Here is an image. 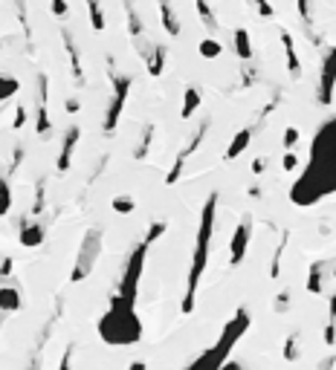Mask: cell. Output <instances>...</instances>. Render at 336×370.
<instances>
[{
    "label": "cell",
    "instance_id": "1",
    "mask_svg": "<svg viewBox=\"0 0 336 370\" xmlns=\"http://www.w3.org/2000/svg\"><path fill=\"white\" fill-rule=\"evenodd\" d=\"M336 191V119L322 125L310 145V162L302 174V179L293 185V203L296 206H313L322 197Z\"/></svg>",
    "mask_w": 336,
    "mask_h": 370
},
{
    "label": "cell",
    "instance_id": "2",
    "mask_svg": "<svg viewBox=\"0 0 336 370\" xmlns=\"http://www.w3.org/2000/svg\"><path fill=\"white\" fill-rule=\"evenodd\" d=\"M215 211H218V191H212L203 203L200 211V228H197V243H194V255H191V266H189V281H186V295L180 304L183 315H191L194 301H197V284L206 272L209 263V243H212V231H215Z\"/></svg>",
    "mask_w": 336,
    "mask_h": 370
},
{
    "label": "cell",
    "instance_id": "3",
    "mask_svg": "<svg viewBox=\"0 0 336 370\" xmlns=\"http://www.w3.org/2000/svg\"><path fill=\"white\" fill-rule=\"evenodd\" d=\"M99 336L105 344H113V347L137 344L142 339V321L137 315V304L113 295L107 312L99 318Z\"/></svg>",
    "mask_w": 336,
    "mask_h": 370
},
{
    "label": "cell",
    "instance_id": "4",
    "mask_svg": "<svg viewBox=\"0 0 336 370\" xmlns=\"http://www.w3.org/2000/svg\"><path fill=\"white\" fill-rule=\"evenodd\" d=\"M148 249H151V243L142 238V240L137 243V249L128 255V263H125V272H122V278H119V290L113 292L116 298L137 304V295H140V281H142V269H145Z\"/></svg>",
    "mask_w": 336,
    "mask_h": 370
},
{
    "label": "cell",
    "instance_id": "5",
    "mask_svg": "<svg viewBox=\"0 0 336 370\" xmlns=\"http://www.w3.org/2000/svg\"><path fill=\"white\" fill-rule=\"evenodd\" d=\"M99 255H102V231H99V228H88V235H84V240H81V246H78L75 266H73V272H70V281H73V284L84 281V278L93 272Z\"/></svg>",
    "mask_w": 336,
    "mask_h": 370
},
{
    "label": "cell",
    "instance_id": "6",
    "mask_svg": "<svg viewBox=\"0 0 336 370\" xmlns=\"http://www.w3.org/2000/svg\"><path fill=\"white\" fill-rule=\"evenodd\" d=\"M110 78H113V99H110V107L105 113V133L110 136L119 125V116L125 110V105H128V92H131V75H116L110 70Z\"/></svg>",
    "mask_w": 336,
    "mask_h": 370
},
{
    "label": "cell",
    "instance_id": "7",
    "mask_svg": "<svg viewBox=\"0 0 336 370\" xmlns=\"http://www.w3.org/2000/svg\"><path fill=\"white\" fill-rule=\"evenodd\" d=\"M246 327H249V312L241 307L235 315H232V321L224 327V333H221V339L212 344V350L218 353V356H224V359H229V353H232V347L238 344V339H243V333H246Z\"/></svg>",
    "mask_w": 336,
    "mask_h": 370
},
{
    "label": "cell",
    "instance_id": "8",
    "mask_svg": "<svg viewBox=\"0 0 336 370\" xmlns=\"http://www.w3.org/2000/svg\"><path fill=\"white\" fill-rule=\"evenodd\" d=\"M336 92V46H327L325 58H322V75H319V87H316V102L322 107H327L333 102Z\"/></svg>",
    "mask_w": 336,
    "mask_h": 370
},
{
    "label": "cell",
    "instance_id": "9",
    "mask_svg": "<svg viewBox=\"0 0 336 370\" xmlns=\"http://www.w3.org/2000/svg\"><path fill=\"white\" fill-rule=\"evenodd\" d=\"M206 130H209V122H203L194 133H191V139L180 148V154H177V159H174V165H172V171H168V176H165V185H174L177 179H180V174H183V168H186V162H189V157L197 151V145L206 139Z\"/></svg>",
    "mask_w": 336,
    "mask_h": 370
},
{
    "label": "cell",
    "instance_id": "10",
    "mask_svg": "<svg viewBox=\"0 0 336 370\" xmlns=\"http://www.w3.org/2000/svg\"><path fill=\"white\" fill-rule=\"evenodd\" d=\"M249 235H252V214H243L241 223L235 226V235H232V246H229V263L238 266L246 255V246H249Z\"/></svg>",
    "mask_w": 336,
    "mask_h": 370
},
{
    "label": "cell",
    "instance_id": "11",
    "mask_svg": "<svg viewBox=\"0 0 336 370\" xmlns=\"http://www.w3.org/2000/svg\"><path fill=\"white\" fill-rule=\"evenodd\" d=\"M186 370H243L241 364H235V361H226L224 356H218L212 347H209L206 353H200Z\"/></svg>",
    "mask_w": 336,
    "mask_h": 370
},
{
    "label": "cell",
    "instance_id": "12",
    "mask_svg": "<svg viewBox=\"0 0 336 370\" xmlns=\"http://www.w3.org/2000/svg\"><path fill=\"white\" fill-rule=\"evenodd\" d=\"M38 133L41 136H47L50 130H53V125H50V113H47V75L41 73L38 75Z\"/></svg>",
    "mask_w": 336,
    "mask_h": 370
},
{
    "label": "cell",
    "instance_id": "13",
    "mask_svg": "<svg viewBox=\"0 0 336 370\" xmlns=\"http://www.w3.org/2000/svg\"><path fill=\"white\" fill-rule=\"evenodd\" d=\"M278 38H281V46H284V58H287L290 78H302V61H299V53H296V41H293V35L287 29H281Z\"/></svg>",
    "mask_w": 336,
    "mask_h": 370
},
{
    "label": "cell",
    "instance_id": "14",
    "mask_svg": "<svg viewBox=\"0 0 336 370\" xmlns=\"http://www.w3.org/2000/svg\"><path fill=\"white\" fill-rule=\"evenodd\" d=\"M78 139H81V127H70L67 130V136H64V145H61V154H58V171H70V165H73V151H75V145H78Z\"/></svg>",
    "mask_w": 336,
    "mask_h": 370
},
{
    "label": "cell",
    "instance_id": "15",
    "mask_svg": "<svg viewBox=\"0 0 336 370\" xmlns=\"http://www.w3.org/2000/svg\"><path fill=\"white\" fill-rule=\"evenodd\" d=\"M145 56V67H148V73L157 78V75H162V70H165V58H168V50L162 43H157V46H151V50H145L142 53Z\"/></svg>",
    "mask_w": 336,
    "mask_h": 370
},
{
    "label": "cell",
    "instance_id": "16",
    "mask_svg": "<svg viewBox=\"0 0 336 370\" xmlns=\"http://www.w3.org/2000/svg\"><path fill=\"white\" fill-rule=\"evenodd\" d=\"M41 243H44V226H41V223H23L21 226V246L35 249Z\"/></svg>",
    "mask_w": 336,
    "mask_h": 370
},
{
    "label": "cell",
    "instance_id": "17",
    "mask_svg": "<svg viewBox=\"0 0 336 370\" xmlns=\"http://www.w3.org/2000/svg\"><path fill=\"white\" fill-rule=\"evenodd\" d=\"M249 139H252V130H249V127L238 130V133H235V139L229 142V148H226V154H224V159H226V162L238 159V157H241V154L249 148Z\"/></svg>",
    "mask_w": 336,
    "mask_h": 370
},
{
    "label": "cell",
    "instance_id": "18",
    "mask_svg": "<svg viewBox=\"0 0 336 370\" xmlns=\"http://www.w3.org/2000/svg\"><path fill=\"white\" fill-rule=\"evenodd\" d=\"M325 275H327V260H316V263L310 266V275H308V292L322 295V290H325Z\"/></svg>",
    "mask_w": 336,
    "mask_h": 370
},
{
    "label": "cell",
    "instance_id": "19",
    "mask_svg": "<svg viewBox=\"0 0 336 370\" xmlns=\"http://www.w3.org/2000/svg\"><path fill=\"white\" fill-rule=\"evenodd\" d=\"M159 18H162V29L168 35H172V38L180 35V21H177V15H174V9H172L168 0H159Z\"/></svg>",
    "mask_w": 336,
    "mask_h": 370
},
{
    "label": "cell",
    "instance_id": "20",
    "mask_svg": "<svg viewBox=\"0 0 336 370\" xmlns=\"http://www.w3.org/2000/svg\"><path fill=\"white\" fill-rule=\"evenodd\" d=\"M232 43H235V56L241 58V61H252V43H249V32L246 29H235V35H232Z\"/></svg>",
    "mask_w": 336,
    "mask_h": 370
},
{
    "label": "cell",
    "instance_id": "21",
    "mask_svg": "<svg viewBox=\"0 0 336 370\" xmlns=\"http://www.w3.org/2000/svg\"><path fill=\"white\" fill-rule=\"evenodd\" d=\"M64 50L70 56V67H73V75L78 84H84V70H81V58H78V50H75V43H73V35L64 32Z\"/></svg>",
    "mask_w": 336,
    "mask_h": 370
},
{
    "label": "cell",
    "instance_id": "22",
    "mask_svg": "<svg viewBox=\"0 0 336 370\" xmlns=\"http://www.w3.org/2000/svg\"><path fill=\"white\" fill-rule=\"evenodd\" d=\"M21 310V292L15 287H0V312H18Z\"/></svg>",
    "mask_w": 336,
    "mask_h": 370
},
{
    "label": "cell",
    "instance_id": "23",
    "mask_svg": "<svg viewBox=\"0 0 336 370\" xmlns=\"http://www.w3.org/2000/svg\"><path fill=\"white\" fill-rule=\"evenodd\" d=\"M287 243H290V231L284 228L281 238H278V246H275V255H273V263H270V278H278L281 275V258L287 252Z\"/></svg>",
    "mask_w": 336,
    "mask_h": 370
},
{
    "label": "cell",
    "instance_id": "24",
    "mask_svg": "<svg viewBox=\"0 0 336 370\" xmlns=\"http://www.w3.org/2000/svg\"><path fill=\"white\" fill-rule=\"evenodd\" d=\"M325 344L333 347L336 344V292L327 301V327H325Z\"/></svg>",
    "mask_w": 336,
    "mask_h": 370
},
{
    "label": "cell",
    "instance_id": "25",
    "mask_svg": "<svg viewBox=\"0 0 336 370\" xmlns=\"http://www.w3.org/2000/svg\"><path fill=\"white\" fill-rule=\"evenodd\" d=\"M197 107H200V90H197V87H186L180 116H183V119H191V116L197 113Z\"/></svg>",
    "mask_w": 336,
    "mask_h": 370
},
{
    "label": "cell",
    "instance_id": "26",
    "mask_svg": "<svg viewBox=\"0 0 336 370\" xmlns=\"http://www.w3.org/2000/svg\"><path fill=\"white\" fill-rule=\"evenodd\" d=\"M197 53H200L206 61H215V58H221L224 46H221V41H218V38H203V41H200V46H197Z\"/></svg>",
    "mask_w": 336,
    "mask_h": 370
},
{
    "label": "cell",
    "instance_id": "27",
    "mask_svg": "<svg viewBox=\"0 0 336 370\" xmlns=\"http://www.w3.org/2000/svg\"><path fill=\"white\" fill-rule=\"evenodd\" d=\"M197 15H200V21L209 32H218V18H215L212 6H209V0H197Z\"/></svg>",
    "mask_w": 336,
    "mask_h": 370
},
{
    "label": "cell",
    "instance_id": "28",
    "mask_svg": "<svg viewBox=\"0 0 336 370\" xmlns=\"http://www.w3.org/2000/svg\"><path fill=\"white\" fill-rule=\"evenodd\" d=\"M88 12H90V26H93L96 32H102V29H105V12H102V6H99V0H88Z\"/></svg>",
    "mask_w": 336,
    "mask_h": 370
},
{
    "label": "cell",
    "instance_id": "29",
    "mask_svg": "<svg viewBox=\"0 0 336 370\" xmlns=\"http://www.w3.org/2000/svg\"><path fill=\"white\" fill-rule=\"evenodd\" d=\"M299 330H293L290 336H287V342H284V359L287 361H296L299 359Z\"/></svg>",
    "mask_w": 336,
    "mask_h": 370
},
{
    "label": "cell",
    "instance_id": "30",
    "mask_svg": "<svg viewBox=\"0 0 336 370\" xmlns=\"http://www.w3.org/2000/svg\"><path fill=\"white\" fill-rule=\"evenodd\" d=\"M18 78H12V75H0V102H6V99H12L15 92H18Z\"/></svg>",
    "mask_w": 336,
    "mask_h": 370
},
{
    "label": "cell",
    "instance_id": "31",
    "mask_svg": "<svg viewBox=\"0 0 336 370\" xmlns=\"http://www.w3.org/2000/svg\"><path fill=\"white\" fill-rule=\"evenodd\" d=\"M151 139H154V125H148V127L142 130V139H140V145H137V151H134V159H145V157H148Z\"/></svg>",
    "mask_w": 336,
    "mask_h": 370
},
{
    "label": "cell",
    "instance_id": "32",
    "mask_svg": "<svg viewBox=\"0 0 336 370\" xmlns=\"http://www.w3.org/2000/svg\"><path fill=\"white\" fill-rule=\"evenodd\" d=\"M113 211L116 214H131L134 208H137V200L134 197H128V194H119V197H113Z\"/></svg>",
    "mask_w": 336,
    "mask_h": 370
},
{
    "label": "cell",
    "instance_id": "33",
    "mask_svg": "<svg viewBox=\"0 0 336 370\" xmlns=\"http://www.w3.org/2000/svg\"><path fill=\"white\" fill-rule=\"evenodd\" d=\"M9 208H12V189L6 179H0V217L9 214Z\"/></svg>",
    "mask_w": 336,
    "mask_h": 370
},
{
    "label": "cell",
    "instance_id": "34",
    "mask_svg": "<svg viewBox=\"0 0 336 370\" xmlns=\"http://www.w3.org/2000/svg\"><path fill=\"white\" fill-rule=\"evenodd\" d=\"M125 12H128V26H131V35L134 38H142V21L134 9V4H125Z\"/></svg>",
    "mask_w": 336,
    "mask_h": 370
},
{
    "label": "cell",
    "instance_id": "35",
    "mask_svg": "<svg viewBox=\"0 0 336 370\" xmlns=\"http://www.w3.org/2000/svg\"><path fill=\"white\" fill-rule=\"evenodd\" d=\"M165 228H168V223H165V220H157V223H151V226H148V231H145V240L154 246V243H157V240L165 235Z\"/></svg>",
    "mask_w": 336,
    "mask_h": 370
},
{
    "label": "cell",
    "instance_id": "36",
    "mask_svg": "<svg viewBox=\"0 0 336 370\" xmlns=\"http://www.w3.org/2000/svg\"><path fill=\"white\" fill-rule=\"evenodd\" d=\"M299 139H302L299 127H287V130H284V136H281V145H284L287 151H293V148L299 145Z\"/></svg>",
    "mask_w": 336,
    "mask_h": 370
},
{
    "label": "cell",
    "instance_id": "37",
    "mask_svg": "<svg viewBox=\"0 0 336 370\" xmlns=\"http://www.w3.org/2000/svg\"><path fill=\"white\" fill-rule=\"evenodd\" d=\"M241 81H243V87H252L258 81V73H256V67H252V61H243V70H241Z\"/></svg>",
    "mask_w": 336,
    "mask_h": 370
},
{
    "label": "cell",
    "instance_id": "38",
    "mask_svg": "<svg viewBox=\"0 0 336 370\" xmlns=\"http://www.w3.org/2000/svg\"><path fill=\"white\" fill-rule=\"evenodd\" d=\"M299 15H302L305 26L310 29L313 26V6H310V0H299Z\"/></svg>",
    "mask_w": 336,
    "mask_h": 370
},
{
    "label": "cell",
    "instance_id": "39",
    "mask_svg": "<svg viewBox=\"0 0 336 370\" xmlns=\"http://www.w3.org/2000/svg\"><path fill=\"white\" fill-rule=\"evenodd\" d=\"M281 168L293 174V171H296V168H299V157H296V154H293V151H287V154L281 157Z\"/></svg>",
    "mask_w": 336,
    "mask_h": 370
},
{
    "label": "cell",
    "instance_id": "40",
    "mask_svg": "<svg viewBox=\"0 0 336 370\" xmlns=\"http://www.w3.org/2000/svg\"><path fill=\"white\" fill-rule=\"evenodd\" d=\"M252 4H256L258 15H261V18H267V21L275 15V12H273V4H270V0H252Z\"/></svg>",
    "mask_w": 336,
    "mask_h": 370
},
{
    "label": "cell",
    "instance_id": "41",
    "mask_svg": "<svg viewBox=\"0 0 336 370\" xmlns=\"http://www.w3.org/2000/svg\"><path fill=\"white\" fill-rule=\"evenodd\" d=\"M50 9H53V15H56V18H67V12H70L67 0H50Z\"/></svg>",
    "mask_w": 336,
    "mask_h": 370
},
{
    "label": "cell",
    "instance_id": "42",
    "mask_svg": "<svg viewBox=\"0 0 336 370\" xmlns=\"http://www.w3.org/2000/svg\"><path fill=\"white\" fill-rule=\"evenodd\" d=\"M287 307H290V292L284 290V292H278V298H275V304H273V310L281 315V312H287Z\"/></svg>",
    "mask_w": 336,
    "mask_h": 370
},
{
    "label": "cell",
    "instance_id": "43",
    "mask_svg": "<svg viewBox=\"0 0 336 370\" xmlns=\"http://www.w3.org/2000/svg\"><path fill=\"white\" fill-rule=\"evenodd\" d=\"M23 125H26V107H23V105H18V107H15V122H12V127H15V130H21Z\"/></svg>",
    "mask_w": 336,
    "mask_h": 370
},
{
    "label": "cell",
    "instance_id": "44",
    "mask_svg": "<svg viewBox=\"0 0 336 370\" xmlns=\"http://www.w3.org/2000/svg\"><path fill=\"white\" fill-rule=\"evenodd\" d=\"M264 168H267V159H264V157H258L256 162H252V174H261Z\"/></svg>",
    "mask_w": 336,
    "mask_h": 370
},
{
    "label": "cell",
    "instance_id": "45",
    "mask_svg": "<svg viewBox=\"0 0 336 370\" xmlns=\"http://www.w3.org/2000/svg\"><path fill=\"white\" fill-rule=\"evenodd\" d=\"M333 367H336V359H333V356L322 359V364H319V370H333Z\"/></svg>",
    "mask_w": 336,
    "mask_h": 370
},
{
    "label": "cell",
    "instance_id": "46",
    "mask_svg": "<svg viewBox=\"0 0 336 370\" xmlns=\"http://www.w3.org/2000/svg\"><path fill=\"white\" fill-rule=\"evenodd\" d=\"M12 263H15V260H12V258H6V260H4V266H0V275H4V278H6V275H12Z\"/></svg>",
    "mask_w": 336,
    "mask_h": 370
},
{
    "label": "cell",
    "instance_id": "47",
    "mask_svg": "<svg viewBox=\"0 0 336 370\" xmlns=\"http://www.w3.org/2000/svg\"><path fill=\"white\" fill-rule=\"evenodd\" d=\"M81 107H78V102L75 99H67V113H78Z\"/></svg>",
    "mask_w": 336,
    "mask_h": 370
},
{
    "label": "cell",
    "instance_id": "48",
    "mask_svg": "<svg viewBox=\"0 0 336 370\" xmlns=\"http://www.w3.org/2000/svg\"><path fill=\"white\" fill-rule=\"evenodd\" d=\"M249 197L258 200V197H261V185H252V189H249Z\"/></svg>",
    "mask_w": 336,
    "mask_h": 370
},
{
    "label": "cell",
    "instance_id": "49",
    "mask_svg": "<svg viewBox=\"0 0 336 370\" xmlns=\"http://www.w3.org/2000/svg\"><path fill=\"white\" fill-rule=\"evenodd\" d=\"M128 370H148V364H145V361H134Z\"/></svg>",
    "mask_w": 336,
    "mask_h": 370
},
{
    "label": "cell",
    "instance_id": "50",
    "mask_svg": "<svg viewBox=\"0 0 336 370\" xmlns=\"http://www.w3.org/2000/svg\"><path fill=\"white\" fill-rule=\"evenodd\" d=\"M330 275H333V278H336V263H333V269H330Z\"/></svg>",
    "mask_w": 336,
    "mask_h": 370
}]
</instances>
